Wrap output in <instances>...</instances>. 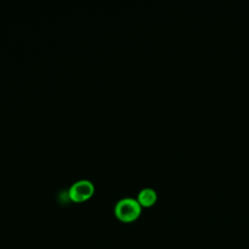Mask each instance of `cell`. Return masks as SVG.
<instances>
[{
	"label": "cell",
	"instance_id": "6da1fadb",
	"mask_svg": "<svg viewBox=\"0 0 249 249\" xmlns=\"http://www.w3.org/2000/svg\"><path fill=\"white\" fill-rule=\"evenodd\" d=\"M141 213V205L133 197H124L115 205V215L124 223H129L138 218Z\"/></svg>",
	"mask_w": 249,
	"mask_h": 249
},
{
	"label": "cell",
	"instance_id": "7a4b0ae2",
	"mask_svg": "<svg viewBox=\"0 0 249 249\" xmlns=\"http://www.w3.org/2000/svg\"><path fill=\"white\" fill-rule=\"evenodd\" d=\"M93 184L88 179H80L73 183L69 189V196L76 202L84 201L93 194Z\"/></svg>",
	"mask_w": 249,
	"mask_h": 249
},
{
	"label": "cell",
	"instance_id": "3957f363",
	"mask_svg": "<svg viewBox=\"0 0 249 249\" xmlns=\"http://www.w3.org/2000/svg\"><path fill=\"white\" fill-rule=\"evenodd\" d=\"M137 200L141 206H151L157 200V193L152 188H144L139 192Z\"/></svg>",
	"mask_w": 249,
	"mask_h": 249
}]
</instances>
